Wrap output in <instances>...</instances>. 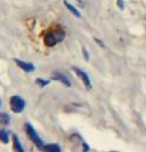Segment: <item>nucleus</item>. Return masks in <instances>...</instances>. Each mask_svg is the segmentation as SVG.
<instances>
[{
	"instance_id": "nucleus-4",
	"label": "nucleus",
	"mask_w": 146,
	"mask_h": 152,
	"mask_svg": "<svg viewBox=\"0 0 146 152\" xmlns=\"http://www.w3.org/2000/svg\"><path fill=\"white\" fill-rule=\"evenodd\" d=\"M73 70L76 72V74H77L80 79L82 81H83V83L84 85V87L87 88V90H90L93 88V85H92V81H90V76L87 75V73L83 69L79 68V67H73Z\"/></svg>"
},
{
	"instance_id": "nucleus-15",
	"label": "nucleus",
	"mask_w": 146,
	"mask_h": 152,
	"mask_svg": "<svg viewBox=\"0 0 146 152\" xmlns=\"http://www.w3.org/2000/svg\"><path fill=\"white\" fill-rule=\"evenodd\" d=\"M95 41L97 42V44H99L100 47H102V48H105V45L103 44L102 42V41H100V39H96V38H95Z\"/></svg>"
},
{
	"instance_id": "nucleus-7",
	"label": "nucleus",
	"mask_w": 146,
	"mask_h": 152,
	"mask_svg": "<svg viewBox=\"0 0 146 152\" xmlns=\"http://www.w3.org/2000/svg\"><path fill=\"white\" fill-rule=\"evenodd\" d=\"M64 4H65V6L67 8H68V10L71 12V13L74 15L75 17H77V18H81V12L78 10L77 8L75 7L74 5L73 4H71V3H70L69 1H67V0H64Z\"/></svg>"
},
{
	"instance_id": "nucleus-14",
	"label": "nucleus",
	"mask_w": 146,
	"mask_h": 152,
	"mask_svg": "<svg viewBox=\"0 0 146 152\" xmlns=\"http://www.w3.org/2000/svg\"><path fill=\"white\" fill-rule=\"evenodd\" d=\"M117 5H118V7H119V9H121V10H123V9H124V1H123V0H117Z\"/></svg>"
},
{
	"instance_id": "nucleus-9",
	"label": "nucleus",
	"mask_w": 146,
	"mask_h": 152,
	"mask_svg": "<svg viewBox=\"0 0 146 152\" xmlns=\"http://www.w3.org/2000/svg\"><path fill=\"white\" fill-rule=\"evenodd\" d=\"M13 147L14 149L16 151H19V152H24V148L22 146V144H21L20 140L18 139L17 135H13Z\"/></svg>"
},
{
	"instance_id": "nucleus-16",
	"label": "nucleus",
	"mask_w": 146,
	"mask_h": 152,
	"mask_svg": "<svg viewBox=\"0 0 146 152\" xmlns=\"http://www.w3.org/2000/svg\"><path fill=\"white\" fill-rule=\"evenodd\" d=\"M0 105H1V101H0Z\"/></svg>"
},
{
	"instance_id": "nucleus-10",
	"label": "nucleus",
	"mask_w": 146,
	"mask_h": 152,
	"mask_svg": "<svg viewBox=\"0 0 146 152\" xmlns=\"http://www.w3.org/2000/svg\"><path fill=\"white\" fill-rule=\"evenodd\" d=\"M0 140L5 144L9 142V134L6 130H0Z\"/></svg>"
},
{
	"instance_id": "nucleus-5",
	"label": "nucleus",
	"mask_w": 146,
	"mask_h": 152,
	"mask_svg": "<svg viewBox=\"0 0 146 152\" xmlns=\"http://www.w3.org/2000/svg\"><path fill=\"white\" fill-rule=\"evenodd\" d=\"M14 61L16 62L18 67L23 69L25 72H33L35 70V65L33 63L24 61V60H20V59H14Z\"/></svg>"
},
{
	"instance_id": "nucleus-1",
	"label": "nucleus",
	"mask_w": 146,
	"mask_h": 152,
	"mask_svg": "<svg viewBox=\"0 0 146 152\" xmlns=\"http://www.w3.org/2000/svg\"><path fill=\"white\" fill-rule=\"evenodd\" d=\"M66 38V32L61 28L53 29L49 31L46 36H45V45L48 47H54L57 44H59L62 41H64Z\"/></svg>"
},
{
	"instance_id": "nucleus-6",
	"label": "nucleus",
	"mask_w": 146,
	"mask_h": 152,
	"mask_svg": "<svg viewBox=\"0 0 146 152\" xmlns=\"http://www.w3.org/2000/svg\"><path fill=\"white\" fill-rule=\"evenodd\" d=\"M53 79L54 80L62 82L64 85H66L67 87H71L72 82L70 80V78L67 75H65L62 72H54L53 73Z\"/></svg>"
},
{
	"instance_id": "nucleus-3",
	"label": "nucleus",
	"mask_w": 146,
	"mask_h": 152,
	"mask_svg": "<svg viewBox=\"0 0 146 152\" xmlns=\"http://www.w3.org/2000/svg\"><path fill=\"white\" fill-rule=\"evenodd\" d=\"M10 108L12 112L16 114H20L25 110L26 108V102L22 97L15 95L12 96L10 99Z\"/></svg>"
},
{
	"instance_id": "nucleus-8",
	"label": "nucleus",
	"mask_w": 146,
	"mask_h": 152,
	"mask_svg": "<svg viewBox=\"0 0 146 152\" xmlns=\"http://www.w3.org/2000/svg\"><path fill=\"white\" fill-rule=\"evenodd\" d=\"M44 151H50V152H60L62 150V148H61L58 144H45V146L43 148Z\"/></svg>"
},
{
	"instance_id": "nucleus-2",
	"label": "nucleus",
	"mask_w": 146,
	"mask_h": 152,
	"mask_svg": "<svg viewBox=\"0 0 146 152\" xmlns=\"http://www.w3.org/2000/svg\"><path fill=\"white\" fill-rule=\"evenodd\" d=\"M25 129H26V132L28 134L30 140H31L33 143L35 144V146L40 150H43V148L45 146L43 140L40 138V136L38 135V133L36 132L35 129L33 127V126L30 123H26L25 124Z\"/></svg>"
},
{
	"instance_id": "nucleus-12",
	"label": "nucleus",
	"mask_w": 146,
	"mask_h": 152,
	"mask_svg": "<svg viewBox=\"0 0 146 152\" xmlns=\"http://www.w3.org/2000/svg\"><path fill=\"white\" fill-rule=\"evenodd\" d=\"M0 121H2L3 124H8L9 121H10V117L7 114H0Z\"/></svg>"
},
{
	"instance_id": "nucleus-11",
	"label": "nucleus",
	"mask_w": 146,
	"mask_h": 152,
	"mask_svg": "<svg viewBox=\"0 0 146 152\" xmlns=\"http://www.w3.org/2000/svg\"><path fill=\"white\" fill-rule=\"evenodd\" d=\"M50 82H51L50 80H46V79H42V78H38L37 80H36V83H37L41 88L46 87L48 84H50Z\"/></svg>"
},
{
	"instance_id": "nucleus-13",
	"label": "nucleus",
	"mask_w": 146,
	"mask_h": 152,
	"mask_svg": "<svg viewBox=\"0 0 146 152\" xmlns=\"http://www.w3.org/2000/svg\"><path fill=\"white\" fill-rule=\"evenodd\" d=\"M83 53H84V58H86V60H89L90 54H89V53H87V50L86 48H83Z\"/></svg>"
}]
</instances>
